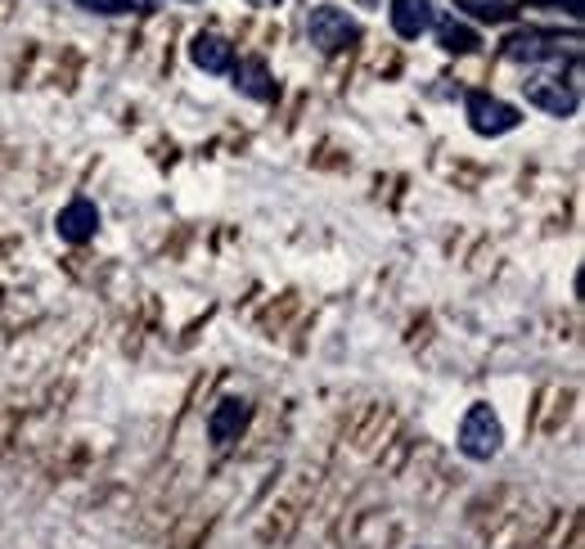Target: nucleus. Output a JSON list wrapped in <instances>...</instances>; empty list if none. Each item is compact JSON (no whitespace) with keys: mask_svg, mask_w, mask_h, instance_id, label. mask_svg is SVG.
<instances>
[{"mask_svg":"<svg viewBox=\"0 0 585 549\" xmlns=\"http://www.w3.org/2000/svg\"><path fill=\"white\" fill-rule=\"evenodd\" d=\"M271 77H266V64L262 59H243L239 64V73H234V86L249 95V99H271V86H266Z\"/></svg>","mask_w":585,"mask_h":549,"instance_id":"10","label":"nucleus"},{"mask_svg":"<svg viewBox=\"0 0 585 549\" xmlns=\"http://www.w3.org/2000/svg\"><path fill=\"white\" fill-rule=\"evenodd\" d=\"M249 6H257V10H275L279 0H249Z\"/></svg>","mask_w":585,"mask_h":549,"instance_id":"14","label":"nucleus"},{"mask_svg":"<svg viewBox=\"0 0 585 549\" xmlns=\"http://www.w3.org/2000/svg\"><path fill=\"white\" fill-rule=\"evenodd\" d=\"M189 59L194 68H203V73H230L234 68V45L217 32H199L189 41Z\"/></svg>","mask_w":585,"mask_h":549,"instance_id":"7","label":"nucleus"},{"mask_svg":"<svg viewBox=\"0 0 585 549\" xmlns=\"http://www.w3.org/2000/svg\"><path fill=\"white\" fill-rule=\"evenodd\" d=\"M505 59L514 64H563V41L545 36V32H518L505 41Z\"/></svg>","mask_w":585,"mask_h":549,"instance_id":"5","label":"nucleus"},{"mask_svg":"<svg viewBox=\"0 0 585 549\" xmlns=\"http://www.w3.org/2000/svg\"><path fill=\"white\" fill-rule=\"evenodd\" d=\"M307 36H311L316 50H324V55H338V50H347L361 36V23L338 6H316L307 14Z\"/></svg>","mask_w":585,"mask_h":549,"instance_id":"2","label":"nucleus"},{"mask_svg":"<svg viewBox=\"0 0 585 549\" xmlns=\"http://www.w3.org/2000/svg\"><path fill=\"white\" fill-rule=\"evenodd\" d=\"M500 441H505V428H500L496 410L486 406V402L468 406V415L460 419V455L486 464V460L500 455Z\"/></svg>","mask_w":585,"mask_h":549,"instance_id":"1","label":"nucleus"},{"mask_svg":"<svg viewBox=\"0 0 585 549\" xmlns=\"http://www.w3.org/2000/svg\"><path fill=\"white\" fill-rule=\"evenodd\" d=\"M189 6H199V0H189Z\"/></svg>","mask_w":585,"mask_h":549,"instance_id":"15","label":"nucleus"},{"mask_svg":"<svg viewBox=\"0 0 585 549\" xmlns=\"http://www.w3.org/2000/svg\"><path fill=\"white\" fill-rule=\"evenodd\" d=\"M522 95H527L531 109H541L550 118H576V109H581V90L567 86L563 77H545V73L522 81Z\"/></svg>","mask_w":585,"mask_h":549,"instance_id":"3","label":"nucleus"},{"mask_svg":"<svg viewBox=\"0 0 585 549\" xmlns=\"http://www.w3.org/2000/svg\"><path fill=\"white\" fill-rule=\"evenodd\" d=\"M460 10H468L473 19H482V23H505V19H514V10H509V0H455Z\"/></svg>","mask_w":585,"mask_h":549,"instance_id":"12","label":"nucleus"},{"mask_svg":"<svg viewBox=\"0 0 585 549\" xmlns=\"http://www.w3.org/2000/svg\"><path fill=\"white\" fill-rule=\"evenodd\" d=\"M387 19H393V32L406 36V41H419L423 32L437 28V10L432 0H393V10H387Z\"/></svg>","mask_w":585,"mask_h":549,"instance_id":"6","label":"nucleus"},{"mask_svg":"<svg viewBox=\"0 0 585 549\" xmlns=\"http://www.w3.org/2000/svg\"><path fill=\"white\" fill-rule=\"evenodd\" d=\"M59 239H68V243H86L95 230H100V208L90 204V198H73V204L59 212Z\"/></svg>","mask_w":585,"mask_h":549,"instance_id":"9","label":"nucleus"},{"mask_svg":"<svg viewBox=\"0 0 585 549\" xmlns=\"http://www.w3.org/2000/svg\"><path fill=\"white\" fill-rule=\"evenodd\" d=\"M464 109H468V127H473L477 135H509V131L522 122V113H518L514 105H505V99L486 95V90H473V95L464 99Z\"/></svg>","mask_w":585,"mask_h":549,"instance_id":"4","label":"nucleus"},{"mask_svg":"<svg viewBox=\"0 0 585 549\" xmlns=\"http://www.w3.org/2000/svg\"><path fill=\"white\" fill-rule=\"evenodd\" d=\"M249 415H253L249 402H239V396H225V402L208 415V437H212L217 446H230L243 428H249Z\"/></svg>","mask_w":585,"mask_h":549,"instance_id":"8","label":"nucleus"},{"mask_svg":"<svg viewBox=\"0 0 585 549\" xmlns=\"http://www.w3.org/2000/svg\"><path fill=\"white\" fill-rule=\"evenodd\" d=\"M77 10H90V14H131L135 0H73Z\"/></svg>","mask_w":585,"mask_h":549,"instance_id":"13","label":"nucleus"},{"mask_svg":"<svg viewBox=\"0 0 585 549\" xmlns=\"http://www.w3.org/2000/svg\"><path fill=\"white\" fill-rule=\"evenodd\" d=\"M437 45H442L446 55H468V50H477V32L464 23H442L437 28Z\"/></svg>","mask_w":585,"mask_h":549,"instance_id":"11","label":"nucleus"}]
</instances>
